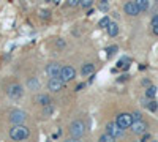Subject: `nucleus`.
Masks as SVG:
<instances>
[{
	"instance_id": "6",
	"label": "nucleus",
	"mask_w": 158,
	"mask_h": 142,
	"mask_svg": "<svg viewBox=\"0 0 158 142\" xmlns=\"http://www.w3.org/2000/svg\"><path fill=\"white\" fill-rule=\"evenodd\" d=\"M63 84H65V81L60 78V76H57V78H51V81L48 82V87H49L51 92H59V90H62Z\"/></svg>"
},
{
	"instance_id": "17",
	"label": "nucleus",
	"mask_w": 158,
	"mask_h": 142,
	"mask_svg": "<svg viewBox=\"0 0 158 142\" xmlns=\"http://www.w3.org/2000/svg\"><path fill=\"white\" fill-rule=\"evenodd\" d=\"M117 66L119 68H123V70H128V66H130V59H122V60H119V63H117Z\"/></svg>"
},
{
	"instance_id": "22",
	"label": "nucleus",
	"mask_w": 158,
	"mask_h": 142,
	"mask_svg": "<svg viewBox=\"0 0 158 142\" xmlns=\"http://www.w3.org/2000/svg\"><path fill=\"white\" fill-rule=\"evenodd\" d=\"M29 87H30L32 90H35V89L40 87V84H38V81H36V79H30V81H29Z\"/></svg>"
},
{
	"instance_id": "33",
	"label": "nucleus",
	"mask_w": 158,
	"mask_h": 142,
	"mask_svg": "<svg viewBox=\"0 0 158 142\" xmlns=\"http://www.w3.org/2000/svg\"><path fill=\"white\" fill-rule=\"evenodd\" d=\"M57 46H65V43H63L62 40H59V41H57Z\"/></svg>"
},
{
	"instance_id": "23",
	"label": "nucleus",
	"mask_w": 158,
	"mask_h": 142,
	"mask_svg": "<svg viewBox=\"0 0 158 142\" xmlns=\"http://www.w3.org/2000/svg\"><path fill=\"white\" fill-rule=\"evenodd\" d=\"M106 52H108V57H112V55L117 52V46H111V47H108Z\"/></svg>"
},
{
	"instance_id": "3",
	"label": "nucleus",
	"mask_w": 158,
	"mask_h": 142,
	"mask_svg": "<svg viewBox=\"0 0 158 142\" xmlns=\"http://www.w3.org/2000/svg\"><path fill=\"white\" fill-rule=\"evenodd\" d=\"M116 123L120 128H123V129L130 128V126H131V123H133V115H131V114H119Z\"/></svg>"
},
{
	"instance_id": "12",
	"label": "nucleus",
	"mask_w": 158,
	"mask_h": 142,
	"mask_svg": "<svg viewBox=\"0 0 158 142\" xmlns=\"http://www.w3.org/2000/svg\"><path fill=\"white\" fill-rule=\"evenodd\" d=\"M108 33H109V36H117V33H119V25H117L116 22H109V25H108Z\"/></svg>"
},
{
	"instance_id": "30",
	"label": "nucleus",
	"mask_w": 158,
	"mask_h": 142,
	"mask_svg": "<svg viewBox=\"0 0 158 142\" xmlns=\"http://www.w3.org/2000/svg\"><path fill=\"white\" fill-rule=\"evenodd\" d=\"M149 139H150V134H144V136H142V142H145V140H149Z\"/></svg>"
},
{
	"instance_id": "20",
	"label": "nucleus",
	"mask_w": 158,
	"mask_h": 142,
	"mask_svg": "<svg viewBox=\"0 0 158 142\" xmlns=\"http://www.w3.org/2000/svg\"><path fill=\"white\" fill-rule=\"evenodd\" d=\"M114 139H116V137H114V136H111L109 133H106V134H103V136L100 137V140H101V142H112Z\"/></svg>"
},
{
	"instance_id": "34",
	"label": "nucleus",
	"mask_w": 158,
	"mask_h": 142,
	"mask_svg": "<svg viewBox=\"0 0 158 142\" xmlns=\"http://www.w3.org/2000/svg\"><path fill=\"white\" fill-rule=\"evenodd\" d=\"M60 2H62V0H52V3H55V5H59Z\"/></svg>"
},
{
	"instance_id": "8",
	"label": "nucleus",
	"mask_w": 158,
	"mask_h": 142,
	"mask_svg": "<svg viewBox=\"0 0 158 142\" xmlns=\"http://www.w3.org/2000/svg\"><path fill=\"white\" fill-rule=\"evenodd\" d=\"M74 76H76V71H74V68H71V66H63L62 71H60V78H62L65 82L74 79Z\"/></svg>"
},
{
	"instance_id": "31",
	"label": "nucleus",
	"mask_w": 158,
	"mask_h": 142,
	"mask_svg": "<svg viewBox=\"0 0 158 142\" xmlns=\"http://www.w3.org/2000/svg\"><path fill=\"white\" fill-rule=\"evenodd\" d=\"M84 87H86V84H79L78 87H76V90H82V89H84Z\"/></svg>"
},
{
	"instance_id": "19",
	"label": "nucleus",
	"mask_w": 158,
	"mask_h": 142,
	"mask_svg": "<svg viewBox=\"0 0 158 142\" xmlns=\"http://www.w3.org/2000/svg\"><path fill=\"white\" fill-rule=\"evenodd\" d=\"M109 17H103V19H101V21L98 22V27L100 28H108V25H109Z\"/></svg>"
},
{
	"instance_id": "27",
	"label": "nucleus",
	"mask_w": 158,
	"mask_h": 142,
	"mask_svg": "<svg viewBox=\"0 0 158 142\" xmlns=\"http://www.w3.org/2000/svg\"><path fill=\"white\" fill-rule=\"evenodd\" d=\"M79 2L81 0H68V5L70 6H76V5H79Z\"/></svg>"
},
{
	"instance_id": "1",
	"label": "nucleus",
	"mask_w": 158,
	"mask_h": 142,
	"mask_svg": "<svg viewBox=\"0 0 158 142\" xmlns=\"http://www.w3.org/2000/svg\"><path fill=\"white\" fill-rule=\"evenodd\" d=\"M30 136V131H29V128H25L22 123L21 125H16L14 128H11V131H10V137L13 139V140H24V139H27Z\"/></svg>"
},
{
	"instance_id": "5",
	"label": "nucleus",
	"mask_w": 158,
	"mask_h": 142,
	"mask_svg": "<svg viewBox=\"0 0 158 142\" xmlns=\"http://www.w3.org/2000/svg\"><path fill=\"white\" fill-rule=\"evenodd\" d=\"M27 118V114L22 112V111H13L10 114V122L14 123V125H21V123H24Z\"/></svg>"
},
{
	"instance_id": "21",
	"label": "nucleus",
	"mask_w": 158,
	"mask_h": 142,
	"mask_svg": "<svg viewBox=\"0 0 158 142\" xmlns=\"http://www.w3.org/2000/svg\"><path fill=\"white\" fill-rule=\"evenodd\" d=\"M92 3H94V0H81V2H79V5L82 8H90Z\"/></svg>"
},
{
	"instance_id": "29",
	"label": "nucleus",
	"mask_w": 158,
	"mask_h": 142,
	"mask_svg": "<svg viewBox=\"0 0 158 142\" xmlns=\"http://www.w3.org/2000/svg\"><path fill=\"white\" fill-rule=\"evenodd\" d=\"M152 25H153V27L158 25V14H155V16L152 17Z\"/></svg>"
},
{
	"instance_id": "16",
	"label": "nucleus",
	"mask_w": 158,
	"mask_h": 142,
	"mask_svg": "<svg viewBox=\"0 0 158 142\" xmlns=\"http://www.w3.org/2000/svg\"><path fill=\"white\" fill-rule=\"evenodd\" d=\"M38 103L41 104V106H46V104L51 103V98L48 96V95H40V96H38Z\"/></svg>"
},
{
	"instance_id": "13",
	"label": "nucleus",
	"mask_w": 158,
	"mask_h": 142,
	"mask_svg": "<svg viewBox=\"0 0 158 142\" xmlns=\"http://www.w3.org/2000/svg\"><path fill=\"white\" fill-rule=\"evenodd\" d=\"M94 65H92V63H87V65H84V66H82V74H84V76H87V74H92V73H94Z\"/></svg>"
},
{
	"instance_id": "28",
	"label": "nucleus",
	"mask_w": 158,
	"mask_h": 142,
	"mask_svg": "<svg viewBox=\"0 0 158 142\" xmlns=\"http://www.w3.org/2000/svg\"><path fill=\"white\" fill-rule=\"evenodd\" d=\"M133 115V122L134 120H141V112H134V114H131Z\"/></svg>"
},
{
	"instance_id": "18",
	"label": "nucleus",
	"mask_w": 158,
	"mask_h": 142,
	"mask_svg": "<svg viewBox=\"0 0 158 142\" xmlns=\"http://www.w3.org/2000/svg\"><path fill=\"white\" fill-rule=\"evenodd\" d=\"M52 111H54V107L51 106V103H49V104H46V106H44V109H43V115H46V117H48V115H51V114H52Z\"/></svg>"
},
{
	"instance_id": "14",
	"label": "nucleus",
	"mask_w": 158,
	"mask_h": 142,
	"mask_svg": "<svg viewBox=\"0 0 158 142\" xmlns=\"http://www.w3.org/2000/svg\"><path fill=\"white\" fill-rule=\"evenodd\" d=\"M136 5H138V8L141 9V11H145V9L149 8V0H136Z\"/></svg>"
},
{
	"instance_id": "25",
	"label": "nucleus",
	"mask_w": 158,
	"mask_h": 142,
	"mask_svg": "<svg viewBox=\"0 0 158 142\" xmlns=\"http://www.w3.org/2000/svg\"><path fill=\"white\" fill-rule=\"evenodd\" d=\"M98 9H101V11H108V0H101V3L98 5Z\"/></svg>"
},
{
	"instance_id": "11",
	"label": "nucleus",
	"mask_w": 158,
	"mask_h": 142,
	"mask_svg": "<svg viewBox=\"0 0 158 142\" xmlns=\"http://www.w3.org/2000/svg\"><path fill=\"white\" fill-rule=\"evenodd\" d=\"M60 71H62V66L59 63H51V65H48V68H46V73H48V76H51V78L60 76Z\"/></svg>"
},
{
	"instance_id": "15",
	"label": "nucleus",
	"mask_w": 158,
	"mask_h": 142,
	"mask_svg": "<svg viewBox=\"0 0 158 142\" xmlns=\"http://www.w3.org/2000/svg\"><path fill=\"white\" fill-rule=\"evenodd\" d=\"M155 95H156V87L155 85H150V87L145 90V96L147 98H155Z\"/></svg>"
},
{
	"instance_id": "10",
	"label": "nucleus",
	"mask_w": 158,
	"mask_h": 142,
	"mask_svg": "<svg viewBox=\"0 0 158 142\" xmlns=\"http://www.w3.org/2000/svg\"><path fill=\"white\" fill-rule=\"evenodd\" d=\"M123 9H125V13L130 14V16H138L139 13H141V9L138 8L136 2H128V3H125Z\"/></svg>"
},
{
	"instance_id": "2",
	"label": "nucleus",
	"mask_w": 158,
	"mask_h": 142,
	"mask_svg": "<svg viewBox=\"0 0 158 142\" xmlns=\"http://www.w3.org/2000/svg\"><path fill=\"white\" fill-rule=\"evenodd\" d=\"M84 131H86V125H84V123H82L81 120H76V122L71 123L70 133H71L73 137H81L82 134H84Z\"/></svg>"
},
{
	"instance_id": "9",
	"label": "nucleus",
	"mask_w": 158,
	"mask_h": 142,
	"mask_svg": "<svg viewBox=\"0 0 158 142\" xmlns=\"http://www.w3.org/2000/svg\"><path fill=\"white\" fill-rule=\"evenodd\" d=\"M131 129H133L134 134H144L145 129H147V123L142 120H134L131 123Z\"/></svg>"
},
{
	"instance_id": "32",
	"label": "nucleus",
	"mask_w": 158,
	"mask_h": 142,
	"mask_svg": "<svg viewBox=\"0 0 158 142\" xmlns=\"http://www.w3.org/2000/svg\"><path fill=\"white\" fill-rule=\"evenodd\" d=\"M153 33L158 36V25H155V27H153Z\"/></svg>"
},
{
	"instance_id": "24",
	"label": "nucleus",
	"mask_w": 158,
	"mask_h": 142,
	"mask_svg": "<svg viewBox=\"0 0 158 142\" xmlns=\"http://www.w3.org/2000/svg\"><path fill=\"white\" fill-rule=\"evenodd\" d=\"M147 107H149V111H152V112H155L156 109H158V104H156V101H150L147 104Z\"/></svg>"
},
{
	"instance_id": "7",
	"label": "nucleus",
	"mask_w": 158,
	"mask_h": 142,
	"mask_svg": "<svg viewBox=\"0 0 158 142\" xmlns=\"http://www.w3.org/2000/svg\"><path fill=\"white\" fill-rule=\"evenodd\" d=\"M8 96L13 98V100H19L22 96V87L17 84H11L10 87H8Z\"/></svg>"
},
{
	"instance_id": "4",
	"label": "nucleus",
	"mask_w": 158,
	"mask_h": 142,
	"mask_svg": "<svg viewBox=\"0 0 158 142\" xmlns=\"http://www.w3.org/2000/svg\"><path fill=\"white\" fill-rule=\"evenodd\" d=\"M106 133H109L111 136H114V137L117 139V137H123L125 129L120 128L117 123H112V122H111V123H108V125H106Z\"/></svg>"
},
{
	"instance_id": "26",
	"label": "nucleus",
	"mask_w": 158,
	"mask_h": 142,
	"mask_svg": "<svg viewBox=\"0 0 158 142\" xmlns=\"http://www.w3.org/2000/svg\"><path fill=\"white\" fill-rule=\"evenodd\" d=\"M49 11H46V9H41V11H40V16L43 17V19H49Z\"/></svg>"
}]
</instances>
